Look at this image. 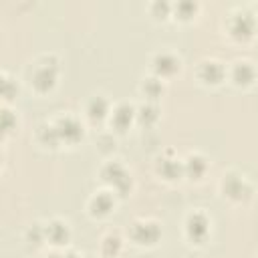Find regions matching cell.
<instances>
[{
  "label": "cell",
  "mask_w": 258,
  "mask_h": 258,
  "mask_svg": "<svg viewBox=\"0 0 258 258\" xmlns=\"http://www.w3.org/2000/svg\"><path fill=\"white\" fill-rule=\"evenodd\" d=\"M161 230L155 222H135L131 228V238L137 244H153L157 242Z\"/></svg>",
  "instance_id": "1"
},
{
  "label": "cell",
  "mask_w": 258,
  "mask_h": 258,
  "mask_svg": "<svg viewBox=\"0 0 258 258\" xmlns=\"http://www.w3.org/2000/svg\"><path fill=\"white\" fill-rule=\"evenodd\" d=\"M56 81V62L54 64H48V60L44 64H38L32 73V85L38 89V91H48L52 89Z\"/></svg>",
  "instance_id": "2"
},
{
  "label": "cell",
  "mask_w": 258,
  "mask_h": 258,
  "mask_svg": "<svg viewBox=\"0 0 258 258\" xmlns=\"http://www.w3.org/2000/svg\"><path fill=\"white\" fill-rule=\"evenodd\" d=\"M185 232H187V238H189V240H194V242H204V238H206L208 232H210V222H208V218H206L204 214H200V212L191 214V216L187 218V222H185Z\"/></svg>",
  "instance_id": "3"
},
{
  "label": "cell",
  "mask_w": 258,
  "mask_h": 258,
  "mask_svg": "<svg viewBox=\"0 0 258 258\" xmlns=\"http://www.w3.org/2000/svg\"><path fill=\"white\" fill-rule=\"evenodd\" d=\"M101 175H103L105 181H111L119 191H123V189L127 187V183H129V175H127L125 167H123L121 163H117V161L107 163V165L103 167Z\"/></svg>",
  "instance_id": "4"
},
{
  "label": "cell",
  "mask_w": 258,
  "mask_h": 258,
  "mask_svg": "<svg viewBox=\"0 0 258 258\" xmlns=\"http://www.w3.org/2000/svg\"><path fill=\"white\" fill-rule=\"evenodd\" d=\"M56 131H58V137L64 139V141H77L83 137V125L75 119V117H62L58 119V123L54 125Z\"/></svg>",
  "instance_id": "5"
},
{
  "label": "cell",
  "mask_w": 258,
  "mask_h": 258,
  "mask_svg": "<svg viewBox=\"0 0 258 258\" xmlns=\"http://www.w3.org/2000/svg\"><path fill=\"white\" fill-rule=\"evenodd\" d=\"M224 194L234 198V200H242L250 194V185L246 183L244 177L240 175H234V173H228L226 179H224Z\"/></svg>",
  "instance_id": "6"
},
{
  "label": "cell",
  "mask_w": 258,
  "mask_h": 258,
  "mask_svg": "<svg viewBox=\"0 0 258 258\" xmlns=\"http://www.w3.org/2000/svg\"><path fill=\"white\" fill-rule=\"evenodd\" d=\"M230 30H232V34L238 36V38L250 36V34L254 32V18H252V14H248V12L236 14V16L232 18V22H230Z\"/></svg>",
  "instance_id": "7"
},
{
  "label": "cell",
  "mask_w": 258,
  "mask_h": 258,
  "mask_svg": "<svg viewBox=\"0 0 258 258\" xmlns=\"http://www.w3.org/2000/svg\"><path fill=\"white\" fill-rule=\"evenodd\" d=\"M198 73H200L202 81L212 83V85H216V83H220L224 79V67L218 60H204Z\"/></svg>",
  "instance_id": "8"
},
{
  "label": "cell",
  "mask_w": 258,
  "mask_h": 258,
  "mask_svg": "<svg viewBox=\"0 0 258 258\" xmlns=\"http://www.w3.org/2000/svg\"><path fill=\"white\" fill-rule=\"evenodd\" d=\"M153 69L159 75H171L179 69V58H175L171 52H159L153 58Z\"/></svg>",
  "instance_id": "9"
},
{
  "label": "cell",
  "mask_w": 258,
  "mask_h": 258,
  "mask_svg": "<svg viewBox=\"0 0 258 258\" xmlns=\"http://www.w3.org/2000/svg\"><path fill=\"white\" fill-rule=\"evenodd\" d=\"M44 236H46L52 244H62V242H67V238H69V228H67V224H62L60 220H52V222L44 228Z\"/></svg>",
  "instance_id": "10"
},
{
  "label": "cell",
  "mask_w": 258,
  "mask_h": 258,
  "mask_svg": "<svg viewBox=\"0 0 258 258\" xmlns=\"http://www.w3.org/2000/svg\"><path fill=\"white\" fill-rule=\"evenodd\" d=\"M133 115H135V109L131 107V105H119L115 111H113V119H111V123L117 127V129H127L129 127V123L133 121Z\"/></svg>",
  "instance_id": "11"
},
{
  "label": "cell",
  "mask_w": 258,
  "mask_h": 258,
  "mask_svg": "<svg viewBox=\"0 0 258 258\" xmlns=\"http://www.w3.org/2000/svg\"><path fill=\"white\" fill-rule=\"evenodd\" d=\"M111 210H113V198H111V194L101 191V194H97V196L91 200V212H93V214L105 216V214H109Z\"/></svg>",
  "instance_id": "12"
},
{
  "label": "cell",
  "mask_w": 258,
  "mask_h": 258,
  "mask_svg": "<svg viewBox=\"0 0 258 258\" xmlns=\"http://www.w3.org/2000/svg\"><path fill=\"white\" fill-rule=\"evenodd\" d=\"M232 79L238 83V85H248L252 83L254 79V69L250 62H236L234 69H232Z\"/></svg>",
  "instance_id": "13"
},
{
  "label": "cell",
  "mask_w": 258,
  "mask_h": 258,
  "mask_svg": "<svg viewBox=\"0 0 258 258\" xmlns=\"http://www.w3.org/2000/svg\"><path fill=\"white\" fill-rule=\"evenodd\" d=\"M87 113H89L91 119H97V121H99V119H103V117L109 113V103H107L103 97H95V99L89 101Z\"/></svg>",
  "instance_id": "14"
},
{
  "label": "cell",
  "mask_w": 258,
  "mask_h": 258,
  "mask_svg": "<svg viewBox=\"0 0 258 258\" xmlns=\"http://www.w3.org/2000/svg\"><path fill=\"white\" fill-rule=\"evenodd\" d=\"M206 161H204V157H200V155H189L187 157V161L183 163V171L189 175V177H200L204 171H206Z\"/></svg>",
  "instance_id": "15"
},
{
  "label": "cell",
  "mask_w": 258,
  "mask_h": 258,
  "mask_svg": "<svg viewBox=\"0 0 258 258\" xmlns=\"http://www.w3.org/2000/svg\"><path fill=\"white\" fill-rule=\"evenodd\" d=\"M159 171H161L165 177L173 179V177H177V175L183 171V165H181L177 159H163L161 165H159Z\"/></svg>",
  "instance_id": "16"
},
{
  "label": "cell",
  "mask_w": 258,
  "mask_h": 258,
  "mask_svg": "<svg viewBox=\"0 0 258 258\" xmlns=\"http://www.w3.org/2000/svg\"><path fill=\"white\" fill-rule=\"evenodd\" d=\"M38 137H40L44 143H48V145H56V143L60 141L58 131H56L54 125H42L40 131H38Z\"/></svg>",
  "instance_id": "17"
},
{
  "label": "cell",
  "mask_w": 258,
  "mask_h": 258,
  "mask_svg": "<svg viewBox=\"0 0 258 258\" xmlns=\"http://www.w3.org/2000/svg\"><path fill=\"white\" fill-rule=\"evenodd\" d=\"M101 248H103V252H105V254H117V252H119V248H121V240H119V236H115V234L105 236V238H103Z\"/></svg>",
  "instance_id": "18"
},
{
  "label": "cell",
  "mask_w": 258,
  "mask_h": 258,
  "mask_svg": "<svg viewBox=\"0 0 258 258\" xmlns=\"http://www.w3.org/2000/svg\"><path fill=\"white\" fill-rule=\"evenodd\" d=\"M139 119H141V123H145V125L153 123V121L157 119V109L151 107V105H143V107L139 109Z\"/></svg>",
  "instance_id": "19"
},
{
  "label": "cell",
  "mask_w": 258,
  "mask_h": 258,
  "mask_svg": "<svg viewBox=\"0 0 258 258\" xmlns=\"http://www.w3.org/2000/svg\"><path fill=\"white\" fill-rule=\"evenodd\" d=\"M143 91H145L149 97H155V95L161 93V85H159L157 79H147V81L143 83Z\"/></svg>",
  "instance_id": "20"
},
{
  "label": "cell",
  "mask_w": 258,
  "mask_h": 258,
  "mask_svg": "<svg viewBox=\"0 0 258 258\" xmlns=\"http://www.w3.org/2000/svg\"><path fill=\"white\" fill-rule=\"evenodd\" d=\"M2 119H4V131H10V125H12V121H10V111H4V113H2Z\"/></svg>",
  "instance_id": "21"
},
{
  "label": "cell",
  "mask_w": 258,
  "mask_h": 258,
  "mask_svg": "<svg viewBox=\"0 0 258 258\" xmlns=\"http://www.w3.org/2000/svg\"><path fill=\"white\" fill-rule=\"evenodd\" d=\"M67 258H87V256H75V254H71V256H67Z\"/></svg>",
  "instance_id": "22"
},
{
  "label": "cell",
  "mask_w": 258,
  "mask_h": 258,
  "mask_svg": "<svg viewBox=\"0 0 258 258\" xmlns=\"http://www.w3.org/2000/svg\"><path fill=\"white\" fill-rule=\"evenodd\" d=\"M46 258H60V256H56V254H52V256H46Z\"/></svg>",
  "instance_id": "23"
}]
</instances>
